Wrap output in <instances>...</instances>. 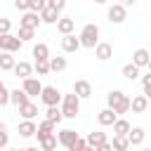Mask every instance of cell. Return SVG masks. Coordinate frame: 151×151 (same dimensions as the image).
Here are the masks:
<instances>
[{
	"instance_id": "277c9868",
	"label": "cell",
	"mask_w": 151,
	"mask_h": 151,
	"mask_svg": "<svg viewBox=\"0 0 151 151\" xmlns=\"http://www.w3.org/2000/svg\"><path fill=\"white\" fill-rule=\"evenodd\" d=\"M40 101H42L45 106H59V104H61V92H59L54 85H42Z\"/></svg>"
},
{
	"instance_id": "816d5d0a",
	"label": "cell",
	"mask_w": 151,
	"mask_h": 151,
	"mask_svg": "<svg viewBox=\"0 0 151 151\" xmlns=\"http://www.w3.org/2000/svg\"><path fill=\"white\" fill-rule=\"evenodd\" d=\"M142 151H151V149H142Z\"/></svg>"
},
{
	"instance_id": "ba28073f",
	"label": "cell",
	"mask_w": 151,
	"mask_h": 151,
	"mask_svg": "<svg viewBox=\"0 0 151 151\" xmlns=\"http://www.w3.org/2000/svg\"><path fill=\"white\" fill-rule=\"evenodd\" d=\"M40 24H42V21H40V14H38V12H31V9L24 12V17L19 19V26H21V28H31V31H35Z\"/></svg>"
},
{
	"instance_id": "74e56055",
	"label": "cell",
	"mask_w": 151,
	"mask_h": 151,
	"mask_svg": "<svg viewBox=\"0 0 151 151\" xmlns=\"http://www.w3.org/2000/svg\"><path fill=\"white\" fill-rule=\"evenodd\" d=\"M12 31V21L7 19V17H0V35H5V33H9Z\"/></svg>"
},
{
	"instance_id": "8d00e7d4",
	"label": "cell",
	"mask_w": 151,
	"mask_h": 151,
	"mask_svg": "<svg viewBox=\"0 0 151 151\" xmlns=\"http://www.w3.org/2000/svg\"><path fill=\"white\" fill-rule=\"evenodd\" d=\"M7 142H9V134H7V125L0 120V149H2V146H7Z\"/></svg>"
},
{
	"instance_id": "5bb4252c",
	"label": "cell",
	"mask_w": 151,
	"mask_h": 151,
	"mask_svg": "<svg viewBox=\"0 0 151 151\" xmlns=\"http://www.w3.org/2000/svg\"><path fill=\"white\" fill-rule=\"evenodd\" d=\"M149 109V99L144 97V94H134L132 99H130V111L132 113H144Z\"/></svg>"
},
{
	"instance_id": "4dcf8cb0",
	"label": "cell",
	"mask_w": 151,
	"mask_h": 151,
	"mask_svg": "<svg viewBox=\"0 0 151 151\" xmlns=\"http://www.w3.org/2000/svg\"><path fill=\"white\" fill-rule=\"evenodd\" d=\"M57 134H50V137H45V139H40V151H54L57 149Z\"/></svg>"
},
{
	"instance_id": "2e32d148",
	"label": "cell",
	"mask_w": 151,
	"mask_h": 151,
	"mask_svg": "<svg viewBox=\"0 0 151 151\" xmlns=\"http://www.w3.org/2000/svg\"><path fill=\"white\" fill-rule=\"evenodd\" d=\"M14 76L21 78V80L31 78V76H33V64H28V61H17V66H14Z\"/></svg>"
},
{
	"instance_id": "681fc988",
	"label": "cell",
	"mask_w": 151,
	"mask_h": 151,
	"mask_svg": "<svg viewBox=\"0 0 151 151\" xmlns=\"http://www.w3.org/2000/svg\"><path fill=\"white\" fill-rule=\"evenodd\" d=\"M2 87H5V83H2V80H0V90H2Z\"/></svg>"
},
{
	"instance_id": "7dc6e473",
	"label": "cell",
	"mask_w": 151,
	"mask_h": 151,
	"mask_svg": "<svg viewBox=\"0 0 151 151\" xmlns=\"http://www.w3.org/2000/svg\"><path fill=\"white\" fill-rule=\"evenodd\" d=\"M83 151H94V149H92V146H85V149H83Z\"/></svg>"
},
{
	"instance_id": "d6a6232c",
	"label": "cell",
	"mask_w": 151,
	"mask_h": 151,
	"mask_svg": "<svg viewBox=\"0 0 151 151\" xmlns=\"http://www.w3.org/2000/svg\"><path fill=\"white\" fill-rule=\"evenodd\" d=\"M33 71L38 73V78H40V76H47V73H50V59L35 61V64H33Z\"/></svg>"
},
{
	"instance_id": "d6986e66",
	"label": "cell",
	"mask_w": 151,
	"mask_h": 151,
	"mask_svg": "<svg viewBox=\"0 0 151 151\" xmlns=\"http://www.w3.org/2000/svg\"><path fill=\"white\" fill-rule=\"evenodd\" d=\"M73 28H76V21H73L71 17H61V19L57 21V31H59L61 35H71Z\"/></svg>"
},
{
	"instance_id": "8992f818",
	"label": "cell",
	"mask_w": 151,
	"mask_h": 151,
	"mask_svg": "<svg viewBox=\"0 0 151 151\" xmlns=\"http://www.w3.org/2000/svg\"><path fill=\"white\" fill-rule=\"evenodd\" d=\"M106 17H109V21H111V24H123V21L127 19V7H123L120 2H113V5L109 7Z\"/></svg>"
},
{
	"instance_id": "4fadbf2b",
	"label": "cell",
	"mask_w": 151,
	"mask_h": 151,
	"mask_svg": "<svg viewBox=\"0 0 151 151\" xmlns=\"http://www.w3.org/2000/svg\"><path fill=\"white\" fill-rule=\"evenodd\" d=\"M149 59H151V52H149L146 47H139V50H134V54H132V64H134L137 68H146Z\"/></svg>"
},
{
	"instance_id": "7a4b0ae2",
	"label": "cell",
	"mask_w": 151,
	"mask_h": 151,
	"mask_svg": "<svg viewBox=\"0 0 151 151\" xmlns=\"http://www.w3.org/2000/svg\"><path fill=\"white\" fill-rule=\"evenodd\" d=\"M78 40H80V47L94 50L97 42H99V26L97 24H85L83 31H80V35H78Z\"/></svg>"
},
{
	"instance_id": "8fae6325",
	"label": "cell",
	"mask_w": 151,
	"mask_h": 151,
	"mask_svg": "<svg viewBox=\"0 0 151 151\" xmlns=\"http://www.w3.org/2000/svg\"><path fill=\"white\" fill-rule=\"evenodd\" d=\"M94 57L99 59V61H109L111 57H113V45L111 42H97V47H94Z\"/></svg>"
},
{
	"instance_id": "7c38bea8",
	"label": "cell",
	"mask_w": 151,
	"mask_h": 151,
	"mask_svg": "<svg viewBox=\"0 0 151 151\" xmlns=\"http://www.w3.org/2000/svg\"><path fill=\"white\" fill-rule=\"evenodd\" d=\"M61 50L66 52V54H73V52H78L80 50V40L71 33V35H61Z\"/></svg>"
},
{
	"instance_id": "836d02e7",
	"label": "cell",
	"mask_w": 151,
	"mask_h": 151,
	"mask_svg": "<svg viewBox=\"0 0 151 151\" xmlns=\"http://www.w3.org/2000/svg\"><path fill=\"white\" fill-rule=\"evenodd\" d=\"M142 94L146 97V99H151V73H146V76H142Z\"/></svg>"
},
{
	"instance_id": "f5cc1de1",
	"label": "cell",
	"mask_w": 151,
	"mask_h": 151,
	"mask_svg": "<svg viewBox=\"0 0 151 151\" xmlns=\"http://www.w3.org/2000/svg\"><path fill=\"white\" fill-rule=\"evenodd\" d=\"M149 52H151V50H149Z\"/></svg>"
},
{
	"instance_id": "f35d334b",
	"label": "cell",
	"mask_w": 151,
	"mask_h": 151,
	"mask_svg": "<svg viewBox=\"0 0 151 151\" xmlns=\"http://www.w3.org/2000/svg\"><path fill=\"white\" fill-rule=\"evenodd\" d=\"M47 7H52V9H57V12H64L66 0H47Z\"/></svg>"
},
{
	"instance_id": "f6af8a7d",
	"label": "cell",
	"mask_w": 151,
	"mask_h": 151,
	"mask_svg": "<svg viewBox=\"0 0 151 151\" xmlns=\"http://www.w3.org/2000/svg\"><path fill=\"white\" fill-rule=\"evenodd\" d=\"M24 151H40V149H38V146H26Z\"/></svg>"
},
{
	"instance_id": "ffe728a7",
	"label": "cell",
	"mask_w": 151,
	"mask_h": 151,
	"mask_svg": "<svg viewBox=\"0 0 151 151\" xmlns=\"http://www.w3.org/2000/svg\"><path fill=\"white\" fill-rule=\"evenodd\" d=\"M35 130H38L35 120H21V123H19V137H24V139L33 137V134H35Z\"/></svg>"
},
{
	"instance_id": "7bdbcfd3",
	"label": "cell",
	"mask_w": 151,
	"mask_h": 151,
	"mask_svg": "<svg viewBox=\"0 0 151 151\" xmlns=\"http://www.w3.org/2000/svg\"><path fill=\"white\" fill-rule=\"evenodd\" d=\"M94 151H113V146H111V142H104V144L94 146Z\"/></svg>"
},
{
	"instance_id": "e575fe53",
	"label": "cell",
	"mask_w": 151,
	"mask_h": 151,
	"mask_svg": "<svg viewBox=\"0 0 151 151\" xmlns=\"http://www.w3.org/2000/svg\"><path fill=\"white\" fill-rule=\"evenodd\" d=\"M33 35H35V31H31V28H21V26H19V35H17V38H19L21 42L33 40Z\"/></svg>"
},
{
	"instance_id": "603a6c76",
	"label": "cell",
	"mask_w": 151,
	"mask_h": 151,
	"mask_svg": "<svg viewBox=\"0 0 151 151\" xmlns=\"http://www.w3.org/2000/svg\"><path fill=\"white\" fill-rule=\"evenodd\" d=\"M111 127H113V134H118V137H127V132L132 130V125H130L125 118H116V123H113Z\"/></svg>"
},
{
	"instance_id": "7402d4cb",
	"label": "cell",
	"mask_w": 151,
	"mask_h": 151,
	"mask_svg": "<svg viewBox=\"0 0 151 151\" xmlns=\"http://www.w3.org/2000/svg\"><path fill=\"white\" fill-rule=\"evenodd\" d=\"M26 101H31V99H28V94H26L24 90H19V87H17V90H9V104H14V106L19 109V106L26 104Z\"/></svg>"
},
{
	"instance_id": "52a82bcc",
	"label": "cell",
	"mask_w": 151,
	"mask_h": 151,
	"mask_svg": "<svg viewBox=\"0 0 151 151\" xmlns=\"http://www.w3.org/2000/svg\"><path fill=\"white\" fill-rule=\"evenodd\" d=\"M21 90L28 94V99L31 97H40V92H42V83L38 80V78H26V80H21Z\"/></svg>"
},
{
	"instance_id": "1f68e13d",
	"label": "cell",
	"mask_w": 151,
	"mask_h": 151,
	"mask_svg": "<svg viewBox=\"0 0 151 151\" xmlns=\"http://www.w3.org/2000/svg\"><path fill=\"white\" fill-rule=\"evenodd\" d=\"M111 146H113V151H127V149H130V142H127V137H118V134H113Z\"/></svg>"
},
{
	"instance_id": "9a60e30c",
	"label": "cell",
	"mask_w": 151,
	"mask_h": 151,
	"mask_svg": "<svg viewBox=\"0 0 151 151\" xmlns=\"http://www.w3.org/2000/svg\"><path fill=\"white\" fill-rule=\"evenodd\" d=\"M144 137H146V130H144V127H132V130L127 132L130 146H142V144H144Z\"/></svg>"
},
{
	"instance_id": "9c48e42d",
	"label": "cell",
	"mask_w": 151,
	"mask_h": 151,
	"mask_svg": "<svg viewBox=\"0 0 151 151\" xmlns=\"http://www.w3.org/2000/svg\"><path fill=\"white\" fill-rule=\"evenodd\" d=\"M73 94H76L78 99H90V97H92V85H90V80H76V83H73Z\"/></svg>"
},
{
	"instance_id": "d4e9b609",
	"label": "cell",
	"mask_w": 151,
	"mask_h": 151,
	"mask_svg": "<svg viewBox=\"0 0 151 151\" xmlns=\"http://www.w3.org/2000/svg\"><path fill=\"white\" fill-rule=\"evenodd\" d=\"M45 120H50L52 125H59V123L64 120L61 109H59V106H47V111H45Z\"/></svg>"
},
{
	"instance_id": "60d3db41",
	"label": "cell",
	"mask_w": 151,
	"mask_h": 151,
	"mask_svg": "<svg viewBox=\"0 0 151 151\" xmlns=\"http://www.w3.org/2000/svg\"><path fill=\"white\" fill-rule=\"evenodd\" d=\"M85 146H87V142H85V139H83V137H78V139H76V144H73V146H71V149H68V151H83V149H85Z\"/></svg>"
},
{
	"instance_id": "c3c4849f",
	"label": "cell",
	"mask_w": 151,
	"mask_h": 151,
	"mask_svg": "<svg viewBox=\"0 0 151 151\" xmlns=\"http://www.w3.org/2000/svg\"><path fill=\"white\" fill-rule=\"evenodd\" d=\"M146 68H149V73H151V59H149V64H146Z\"/></svg>"
},
{
	"instance_id": "e0dca14e",
	"label": "cell",
	"mask_w": 151,
	"mask_h": 151,
	"mask_svg": "<svg viewBox=\"0 0 151 151\" xmlns=\"http://www.w3.org/2000/svg\"><path fill=\"white\" fill-rule=\"evenodd\" d=\"M19 116H21L24 120H33V118L38 116V104H33V101L21 104V106H19Z\"/></svg>"
},
{
	"instance_id": "4316f807",
	"label": "cell",
	"mask_w": 151,
	"mask_h": 151,
	"mask_svg": "<svg viewBox=\"0 0 151 151\" xmlns=\"http://www.w3.org/2000/svg\"><path fill=\"white\" fill-rule=\"evenodd\" d=\"M14 66H17L14 54H9V52H0V68H2V71H14Z\"/></svg>"
},
{
	"instance_id": "cb8c5ba5",
	"label": "cell",
	"mask_w": 151,
	"mask_h": 151,
	"mask_svg": "<svg viewBox=\"0 0 151 151\" xmlns=\"http://www.w3.org/2000/svg\"><path fill=\"white\" fill-rule=\"evenodd\" d=\"M85 142H87V146H99V144H104V142H109V137H106V132H101V130H97V132H90L87 137H85Z\"/></svg>"
},
{
	"instance_id": "f1b7e54d",
	"label": "cell",
	"mask_w": 151,
	"mask_h": 151,
	"mask_svg": "<svg viewBox=\"0 0 151 151\" xmlns=\"http://www.w3.org/2000/svg\"><path fill=\"white\" fill-rule=\"evenodd\" d=\"M33 57H35V61L50 59V47H47L45 42H38V45H33Z\"/></svg>"
},
{
	"instance_id": "f546056e",
	"label": "cell",
	"mask_w": 151,
	"mask_h": 151,
	"mask_svg": "<svg viewBox=\"0 0 151 151\" xmlns=\"http://www.w3.org/2000/svg\"><path fill=\"white\" fill-rule=\"evenodd\" d=\"M139 71H142V68H137V66L130 61V64H125V66H123V71H120V73H123V78H127V80H137V78H139Z\"/></svg>"
},
{
	"instance_id": "ac0fdd59",
	"label": "cell",
	"mask_w": 151,
	"mask_h": 151,
	"mask_svg": "<svg viewBox=\"0 0 151 151\" xmlns=\"http://www.w3.org/2000/svg\"><path fill=\"white\" fill-rule=\"evenodd\" d=\"M116 118H118V116H116L111 109H101V111L97 113V120H99L101 127H111V125L116 123Z\"/></svg>"
},
{
	"instance_id": "484cf974",
	"label": "cell",
	"mask_w": 151,
	"mask_h": 151,
	"mask_svg": "<svg viewBox=\"0 0 151 151\" xmlns=\"http://www.w3.org/2000/svg\"><path fill=\"white\" fill-rule=\"evenodd\" d=\"M50 134H54V125H52L50 120H42V123H38V130H35V137H38V142H40V139H45V137H50Z\"/></svg>"
},
{
	"instance_id": "83f0119b",
	"label": "cell",
	"mask_w": 151,
	"mask_h": 151,
	"mask_svg": "<svg viewBox=\"0 0 151 151\" xmlns=\"http://www.w3.org/2000/svg\"><path fill=\"white\" fill-rule=\"evenodd\" d=\"M66 66H68L66 57H50V71L61 73V71H66Z\"/></svg>"
},
{
	"instance_id": "ee69618b",
	"label": "cell",
	"mask_w": 151,
	"mask_h": 151,
	"mask_svg": "<svg viewBox=\"0 0 151 151\" xmlns=\"http://www.w3.org/2000/svg\"><path fill=\"white\" fill-rule=\"evenodd\" d=\"M134 2H137V0H120V5H123V7H130V5H134Z\"/></svg>"
},
{
	"instance_id": "44dd1931",
	"label": "cell",
	"mask_w": 151,
	"mask_h": 151,
	"mask_svg": "<svg viewBox=\"0 0 151 151\" xmlns=\"http://www.w3.org/2000/svg\"><path fill=\"white\" fill-rule=\"evenodd\" d=\"M61 19V12H57V9H52V7H45L42 12H40V21L42 24H57Z\"/></svg>"
},
{
	"instance_id": "3957f363",
	"label": "cell",
	"mask_w": 151,
	"mask_h": 151,
	"mask_svg": "<svg viewBox=\"0 0 151 151\" xmlns=\"http://www.w3.org/2000/svg\"><path fill=\"white\" fill-rule=\"evenodd\" d=\"M80 113V99L68 92V94H61V116L64 118H76Z\"/></svg>"
},
{
	"instance_id": "b9f144b4",
	"label": "cell",
	"mask_w": 151,
	"mask_h": 151,
	"mask_svg": "<svg viewBox=\"0 0 151 151\" xmlns=\"http://www.w3.org/2000/svg\"><path fill=\"white\" fill-rule=\"evenodd\" d=\"M7 104H9V90L2 87L0 90V106H7Z\"/></svg>"
},
{
	"instance_id": "f907efd6",
	"label": "cell",
	"mask_w": 151,
	"mask_h": 151,
	"mask_svg": "<svg viewBox=\"0 0 151 151\" xmlns=\"http://www.w3.org/2000/svg\"><path fill=\"white\" fill-rule=\"evenodd\" d=\"M9 151H24V149H9Z\"/></svg>"
},
{
	"instance_id": "d590c367",
	"label": "cell",
	"mask_w": 151,
	"mask_h": 151,
	"mask_svg": "<svg viewBox=\"0 0 151 151\" xmlns=\"http://www.w3.org/2000/svg\"><path fill=\"white\" fill-rule=\"evenodd\" d=\"M45 7H47V0H31V7H28V9H31V12H38V14H40V12L45 9Z\"/></svg>"
},
{
	"instance_id": "30bf717a",
	"label": "cell",
	"mask_w": 151,
	"mask_h": 151,
	"mask_svg": "<svg viewBox=\"0 0 151 151\" xmlns=\"http://www.w3.org/2000/svg\"><path fill=\"white\" fill-rule=\"evenodd\" d=\"M80 134L76 132V130H71V127H66V130H61L59 134H57V142L61 144V146H66V149H71L73 144H76V139H78Z\"/></svg>"
},
{
	"instance_id": "bcb514c9",
	"label": "cell",
	"mask_w": 151,
	"mask_h": 151,
	"mask_svg": "<svg viewBox=\"0 0 151 151\" xmlns=\"http://www.w3.org/2000/svg\"><path fill=\"white\" fill-rule=\"evenodd\" d=\"M94 2H97V5H104V2H106V0H94Z\"/></svg>"
},
{
	"instance_id": "6da1fadb",
	"label": "cell",
	"mask_w": 151,
	"mask_h": 151,
	"mask_svg": "<svg viewBox=\"0 0 151 151\" xmlns=\"http://www.w3.org/2000/svg\"><path fill=\"white\" fill-rule=\"evenodd\" d=\"M106 109H111V111L120 118L123 113L130 111V97H127L123 90H111V92L106 94Z\"/></svg>"
},
{
	"instance_id": "5b68a950",
	"label": "cell",
	"mask_w": 151,
	"mask_h": 151,
	"mask_svg": "<svg viewBox=\"0 0 151 151\" xmlns=\"http://www.w3.org/2000/svg\"><path fill=\"white\" fill-rule=\"evenodd\" d=\"M21 40L17 38V35H12V33H5V35H0V50L2 52H9V54H14V52H19L21 50Z\"/></svg>"
},
{
	"instance_id": "ab89813d",
	"label": "cell",
	"mask_w": 151,
	"mask_h": 151,
	"mask_svg": "<svg viewBox=\"0 0 151 151\" xmlns=\"http://www.w3.org/2000/svg\"><path fill=\"white\" fill-rule=\"evenodd\" d=\"M14 7H17L19 12H28V7H31V0H14Z\"/></svg>"
}]
</instances>
